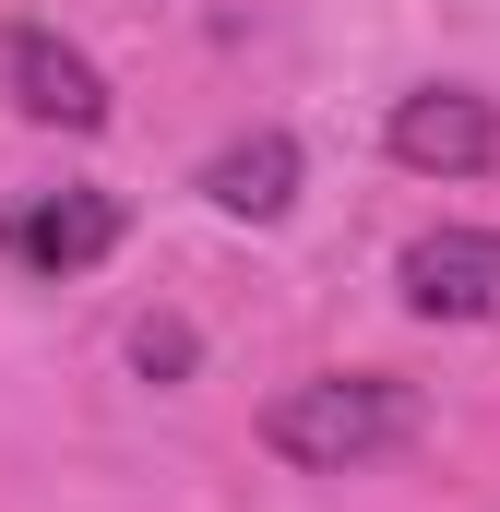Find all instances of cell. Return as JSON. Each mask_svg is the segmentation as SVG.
I'll use <instances>...</instances> for the list:
<instances>
[{
    "label": "cell",
    "mask_w": 500,
    "mask_h": 512,
    "mask_svg": "<svg viewBox=\"0 0 500 512\" xmlns=\"http://www.w3.org/2000/svg\"><path fill=\"white\" fill-rule=\"evenodd\" d=\"M262 441L286 465H310V477H346V465L393 453V441H417V393L393 370H322V382H286L262 405Z\"/></svg>",
    "instance_id": "obj_1"
},
{
    "label": "cell",
    "mask_w": 500,
    "mask_h": 512,
    "mask_svg": "<svg viewBox=\"0 0 500 512\" xmlns=\"http://www.w3.org/2000/svg\"><path fill=\"white\" fill-rule=\"evenodd\" d=\"M131 239L120 191H12L0 203V262H24V274H96V262Z\"/></svg>",
    "instance_id": "obj_2"
},
{
    "label": "cell",
    "mask_w": 500,
    "mask_h": 512,
    "mask_svg": "<svg viewBox=\"0 0 500 512\" xmlns=\"http://www.w3.org/2000/svg\"><path fill=\"white\" fill-rule=\"evenodd\" d=\"M405 310L417 322H500V227H429L405 239Z\"/></svg>",
    "instance_id": "obj_3"
},
{
    "label": "cell",
    "mask_w": 500,
    "mask_h": 512,
    "mask_svg": "<svg viewBox=\"0 0 500 512\" xmlns=\"http://www.w3.org/2000/svg\"><path fill=\"white\" fill-rule=\"evenodd\" d=\"M381 143H393V167H417V179H477L500 155V108L465 96V84H429V96H405V108L381 120Z\"/></svg>",
    "instance_id": "obj_4"
},
{
    "label": "cell",
    "mask_w": 500,
    "mask_h": 512,
    "mask_svg": "<svg viewBox=\"0 0 500 512\" xmlns=\"http://www.w3.org/2000/svg\"><path fill=\"white\" fill-rule=\"evenodd\" d=\"M0 84H12L24 120H48V131H108V72L84 48H60L48 24H12L0 36Z\"/></svg>",
    "instance_id": "obj_5"
},
{
    "label": "cell",
    "mask_w": 500,
    "mask_h": 512,
    "mask_svg": "<svg viewBox=\"0 0 500 512\" xmlns=\"http://www.w3.org/2000/svg\"><path fill=\"white\" fill-rule=\"evenodd\" d=\"M203 203H215V215H250V227H274V215L298 203V143H286V131L227 143V155L203 167Z\"/></svg>",
    "instance_id": "obj_6"
},
{
    "label": "cell",
    "mask_w": 500,
    "mask_h": 512,
    "mask_svg": "<svg viewBox=\"0 0 500 512\" xmlns=\"http://www.w3.org/2000/svg\"><path fill=\"white\" fill-rule=\"evenodd\" d=\"M131 358H143V370H179V358H191V334H179V322H143V334H131Z\"/></svg>",
    "instance_id": "obj_7"
}]
</instances>
